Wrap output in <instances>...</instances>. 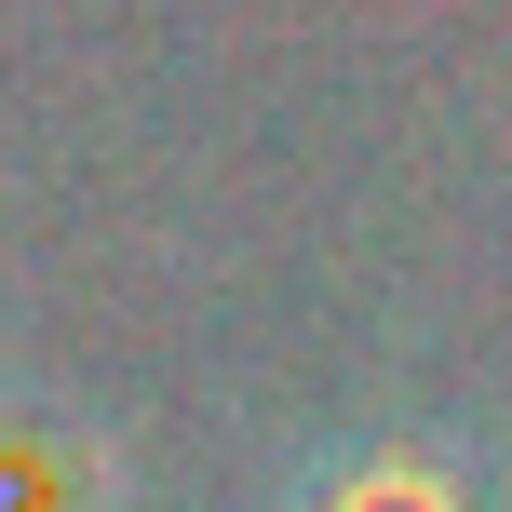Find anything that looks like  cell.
<instances>
[{
  "instance_id": "6da1fadb",
  "label": "cell",
  "mask_w": 512,
  "mask_h": 512,
  "mask_svg": "<svg viewBox=\"0 0 512 512\" xmlns=\"http://www.w3.org/2000/svg\"><path fill=\"white\" fill-rule=\"evenodd\" d=\"M0 512H122V445L54 391H0Z\"/></svg>"
},
{
  "instance_id": "7a4b0ae2",
  "label": "cell",
  "mask_w": 512,
  "mask_h": 512,
  "mask_svg": "<svg viewBox=\"0 0 512 512\" xmlns=\"http://www.w3.org/2000/svg\"><path fill=\"white\" fill-rule=\"evenodd\" d=\"M283 512H472V499H459V472L405 459V445H364V459H310L283 486Z\"/></svg>"
}]
</instances>
